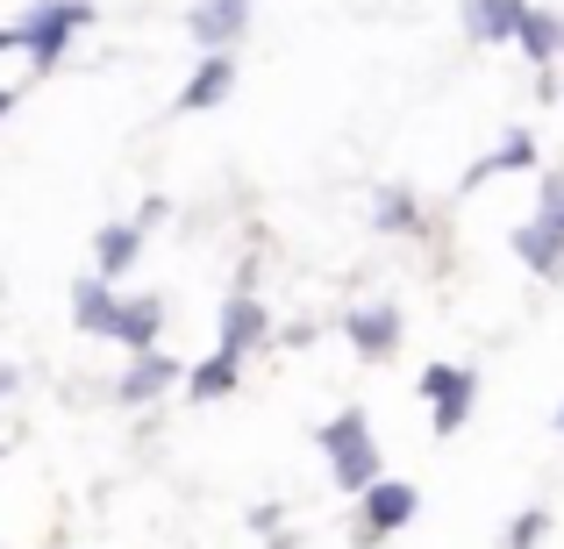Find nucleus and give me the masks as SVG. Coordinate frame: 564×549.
<instances>
[{"label": "nucleus", "mask_w": 564, "mask_h": 549, "mask_svg": "<svg viewBox=\"0 0 564 549\" xmlns=\"http://www.w3.org/2000/svg\"><path fill=\"white\" fill-rule=\"evenodd\" d=\"M243 22H250V0H193V14H186V29L207 51H229L243 36Z\"/></svg>", "instance_id": "obj_10"}, {"label": "nucleus", "mask_w": 564, "mask_h": 549, "mask_svg": "<svg viewBox=\"0 0 564 549\" xmlns=\"http://www.w3.org/2000/svg\"><path fill=\"white\" fill-rule=\"evenodd\" d=\"M229 94H236V57L229 51H207L200 65H193V79L180 86V114H207V108H221Z\"/></svg>", "instance_id": "obj_8"}, {"label": "nucleus", "mask_w": 564, "mask_h": 549, "mask_svg": "<svg viewBox=\"0 0 564 549\" xmlns=\"http://www.w3.org/2000/svg\"><path fill=\"white\" fill-rule=\"evenodd\" d=\"M422 399H429V428H436V436H457V428L471 421V399H479V371L429 364L422 371Z\"/></svg>", "instance_id": "obj_4"}, {"label": "nucleus", "mask_w": 564, "mask_h": 549, "mask_svg": "<svg viewBox=\"0 0 564 549\" xmlns=\"http://www.w3.org/2000/svg\"><path fill=\"white\" fill-rule=\"evenodd\" d=\"M522 14H529V0H465V29H471V43H514Z\"/></svg>", "instance_id": "obj_12"}, {"label": "nucleus", "mask_w": 564, "mask_h": 549, "mask_svg": "<svg viewBox=\"0 0 564 549\" xmlns=\"http://www.w3.org/2000/svg\"><path fill=\"white\" fill-rule=\"evenodd\" d=\"M158 329H165V300H158V293H129V300L115 307L108 343H122L129 358H137V350H158Z\"/></svg>", "instance_id": "obj_9"}, {"label": "nucleus", "mask_w": 564, "mask_h": 549, "mask_svg": "<svg viewBox=\"0 0 564 549\" xmlns=\"http://www.w3.org/2000/svg\"><path fill=\"white\" fill-rule=\"evenodd\" d=\"M0 393H14V371L8 364H0Z\"/></svg>", "instance_id": "obj_22"}, {"label": "nucleus", "mask_w": 564, "mask_h": 549, "mask_svg": "<svg viewBox=\"0 0 564 549\" xmlns=\"http://www.w3.org/2000/svg\"><path fill=\"white\" fill-rule=\"evenodd\" d=\"M557 428H564V407H557Z\"/></svg>", "instance_id": "obj_24"}, {"label": "nucleus", "mask_w": 564, "mask_h": 549, "mask_svg": "<svg viewBox=\"0 0 564 549\" xmlns=\"http://www.w3.org/2000/svg\"><path fill=\"white\" fill-rule=\"evenodd\" d=\"M137 257H143V229L137 221H108V229L94 235V272L100 278H122Z\"/></svg>", "instance_id": "obj_14"}, {"label": "nucleus", "mask_w": 564, "mask_h": 549, "mask_svg": "<svg viewBox=\"0 0 564 549\" xmlns=\"http://www.w3.org/2000/svg\"><path fill=\"white\" fill-rule=\"evenodd\" d=\"M414 221H422V215H414V200H408L400 186H379V193H372V229L393 235V229H414Z\"/></svg>", "instance_id": "obj_18"}, {"label": "nucleus", "mask_w": 564, "mask_h": 549, "mask_svg": "<svg viewBox=\"0 0 564 549\" xmlns=\"http://www.w3.org/2000/svg\"><path fill=\"white\" fill-rule=\"evenodd\" d=\"M422 514V493H414L408 479H379V485H365L358 493V542L372 549L386 536H400V528Z\"/></svg>", "instance_id": "obj_5"}, {"label": "nucleus", "mask_w": 564, "mask_h": 549, "mask_svg": "<svg viewBox=\"0 0 564 549\" xmlns=\"http://www.w3.org/2000/svg\"><path fill=\"white\" fill-rule=\"evenodd\" d=\"M529 165H536V143H529V136H508V143H494V151H486L479 165L457 179V193H479L486 179H500V172H529Z\"/></svg>", "instance_id": "obj_16"}, {"label": "nucleus", "mask_w": 564, "mask_h": 549, "mask_svg": "<svg viewBox=\"0 0 564 549\" xmlns=\"http://www.w3.org/2000/svg\"><path fill=\"white\" fill-rule=\"evenodd\" d=\"M315 442H322V457H329V479L344 485L350 499L386 479V457H379V436H372V421H365V407H344L336 421H322Z\"/></svg>", "instance_id": "obj_1"}, {"label": "nucleus", "mask_w": 564, "mask_h": 549, "mask_svg": "<svg viewBox=\"0 0 564 549\" xmlns=\"http://www.w3.org/2000/svg\"><path fill=\"white\" fill-rule=\"evenodd\" d=\"M86 22H94V0H36V8L22 14V29H29V65H36V72H57L65 43L79 36Z\"/></svg>", "instance_id": "obj_3"}, {"label": "nucleus", "mask_w": 564, "mask_h": 549, "mask_svg": "<svg viewBox=\"0 0 564 549\" xmlns=\"http://www.w3.org/2000/svg\"><path fill=\"white\" fill-rule=\"evenodd\" d=\"M8 108H14V94H8V86H0V114H8Z\"/></svg>", "instance_id": "obj_23"}, {"label": "nucleus", "mask_w": 564, "mask_h": 549, "mask_svg": "<svg viewBox=\"0 0 564 549\" xmlns=\"http://www.w3.org/2000/svg\"><path fill=\"white\" fill-rule=\"evenodd\" d=\"M543 528H551V514H543V507L514 514V521L500 528V549H536V542H543Z\"/></svg>", "instance_id": "obj_19"}, {"label": "nucleus", "mask_w": 564, "mask_h": 549, "mask_svg": "<svg viewBox=\"0 0 564 549\" xmlns=\"http://www.w3.org/2000/svg\"><path fill=\"white\" fill-rule=\"evenodd\" d=\"M0 51H29V29H22V22H8V29H0Z\"/></svg>", "instance_id": "obj_21"}, {"label": "nucleus", "mask_w": 564, "mask_h": 549, "mask_svg": "<svg viewBox=\"0 0 564 549\" xmlns=\"http://www.w3.org/2000/svg\"><path fill=\"white\" fill-rule=\"evenodd\" d=\"M514 43H522L536 65H551V57L564 51V22H557L551 8H529V14H522V29H514Z\"/></svg>", "instance_id": "obj_17"}, {"label": "nucleus", "mask_w": 564, "mask_h": 549, "mask_svg": "<svg viewBox=\"0 0 564 549\" xmlns=\"http://www.w3.org/2000/svg\"><path fill=\"white\" fill-rule=\"evenodd\" d=\"M165 215H172V200H143V207H137V229H158Z\"/></svg>", "instance_id": "obj_20"}, {"label": "nucleus", "mask_w": 564, "mask_h": 549, "mask_svg": "<svg viewBox=\"0 0 564 549\" xmlns=\"http://www.w3.org/2000/svg\"><path fill=\"white\" fill-rule=\"evenodd\" d=\"M514 257H522L536 278H557L564 272V172H543L536 215L514 229Z\"/></svg>", "instance_id": "obj_2"}, {"label": "nucleus", "mask_w": 564, "mask_h": 549, "mask_svg": "<svg viewBox=\"0 0 564 549\" xmlns=\"http://www.w3.org/2000/svg\"><path fill=\"white\" fill-rule=\"evenodd\" d=\"M172 385H186V364L180 358H158V350H137L129 371L115 378V399H122V407H151V399H165Z\"/></svg>", "instance_id": "obj_7"}, {"label": "nucleus", "mask_w": 564, "mask_h": 549, "mask_svg": "<svg viewBox=\"0 0 564 549\" xmlns=\"http://www.w3.org/2000/svg\"><path fill=\"white\" fill-rule=\"evenodd\" d=\"M264 336H272V315H264V300H250V293H229V307H221V350L250 358Z\"/></svg>", "instance_id": "obj_11"}, {"label": "nucleus", "mask_w": 564, "mask_h": 549, "mask_svg": "<svg viewBox=\"0 0 564 549\" xmlns=\"http://www.w3.org/2000/svg\"><path fill=\"white\" fill-rule=\"evenodd\" d=\"M236 378H243V358H236V350H215V358H200L186 371V399H229L236 393Z\"/></svg>", "instance_id": "obj_15"}, {"label": "nucleus", "mask_w": 564, "mask_h": 549, "mask_svg": "<svg viewBox=\"0 0 564 549\" xmlns=\"http://www.w3.org/2000/svg\"><path fill=\"white\" fill-rule=\"evenodd\" d=\"M115 307H122V300H115V278H79V286H72V321H79V329L86 336H115Z\"/></svg>", "instance_id": "obj_13"}, {"label": "nucleus", "mask_w": 564, "mask_h": 549, "mask_svg": "<svg viewBox=\"0 0 564 549\" xmlns=\"http://www.w3.org/2000/svg\"><path fill=\"white\" fill-rule=\"evenodd\" d=\"M344 336H350V350H358L365 364L393 358V350H400V300H365V307H350V315H344Z\"/></svg>", "instance_id": "obj_6"}]
</instances>
